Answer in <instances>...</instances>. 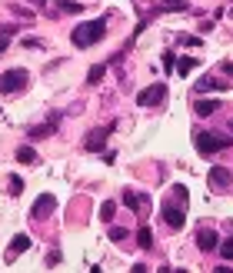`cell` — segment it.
<instances>
[{"label":"cell","instance_id":"1","mask_svg":"<svg viewBox=\"0 0 233 273\" xmlns=\"http://www.w3.org/2000/svg\"><path fill=\"white\" fill-rule=\"evenodd\" d=\"M104 33H107V17H97V20H90V24H80V27H73L70 30V43L73 47H94V43L104 40Z\"/></svg>","mask_w":233,"mask_h":273},{"label":"cell","instance_id":"2","mask_svg":"<svg viewBox=\"0 0 233 273\" xmlns=\"http://www.w3.org/2000/svg\"><path fill=\"white\" fill-rule=\"evenodd\" d=\"M193 144H197V153H200V157H213V153L233 147V136H217L213 130H197V133H193Z\"/></svg>","mask_w":233,"mask_h":273},{"label":"cell","instance_id":"3","mask_svg":"<svg viewBox=\"0 0 233 273\" xmlns=\"http://www.w3.org/2000/svg\"><path fill=\"white\" fill-rule=\"evenodd\" d=\"M27 83H30V73L20 67L0 73V94H20V90H27Z\"/></svg>","mask_w":233,"mask_h":273},{"label":"cell","instance_id":"4","mask_svg":"<svg viewBox=\"0 0 233 273\" xmlns=\"http://www.w3.org/2000/svg\"><path fill=\"white\" fill-rule=\"evenodd\" d=\"M167 100V83H150L147 90L137 94V107H157Z\"/></svg>","mask_w":233,"mask_h":273},{"label":"cell","instance_id":"5","mask_svg":"<svg viewBox=\"0 0 233 273\" xmlns=\"http://www.w3.org/2000/svg\"><path fill=\"white\" fill-rule=\"evenodd\" d=\"M160 213H163V220H167V226H173V230H180L183 220H187V210H183V203H180V200H167L160 207Z\"/></svg>","mask_w":233,"mask_h":273},{"label":"cell","instance_id":"6","mask_svg":"<svg viewBox=\"0 0 233 273\" xmlns=\"http://www.w3.org/2000/svg\"><path fill=\"white\" fill-rule=\"evenodd\" d=\"M54 210H57V197H54V193H43V197H37V200H33L30 217H33V220H47Z\"/></svg>","mask_w":233,"mask_h":273},{"label":"cell","instance_id":"7","mask_svg":"<svg viewBox=\"0 0 233 273\" xmlns=\"http://www.w3.org/2000/svg\"><path fill=\"white\" fill-rule=\"evenodd\" d=\"M123 203H127L130 210H137L140 217H147V213H150V197H147V193H137V190H123Z\"/></svg>","mask_w":233,"mask_h":273},{"label":"cell","instance_id":"8","mask_svg":"<svg viewBox=\"0 0 233 273\" xmlns=\"http://www.w3.org/2000/svg\"><path fill=\"white\" fill-rule=\"evenodd\" d=\"M107 136H110V127H97V130H90L87 136H83V150H104L107 147Z\"/></svg>","mask_w":233,"mask_h":273},{"label":"cell","instance_id":"9","mask_svg":"<svg viewBox=\"0 0 233 273\" xmlns=\"http://www.w3.org/2000/svg\"><path fill=\"white\" fill-rule=\"evenodd\" d=\"M197 247H200L203 253L217 250V247H220V237H217V230H210V226H200V230H197Z\"/></svg>","mask_w":233,"mask_h":273},{"label":"cell","instance_id":"10","mask_svg":"<svg viewBox=\"0 0 233 273\" xmlns=\"http://www.w3.org/2000/svg\"><path fill=\"white\" fill-rule=\"evenodd\" d=\"M210 187H217V190H223V187H230L233 184V173H230V170H226V167H213V170H210Z\"/></svg>","mask_w":233,"mask_h":273},{"label":"cell","instance_id":"11","mask_svg":"<svg viewBox=\"0 0 233 273\" xmlns=\"http://www.w3.org/2000/svg\"><path fill=\"white\" fill-rule=\"evenodd\" d=\"M230 87V80H220V77H213V73H207L203 80H197V94H210V90H226Z\"/></svg>","mask_w":233,"mask_h":273},{"label":"cell","instance_id":"12","mask_svg":"<svg viewBox=\"0 0 233 273\" xmlns=\"http://www.w3.org/2000/svg\"><path fill=\"white\" fill-rule=\"evenodd\" d=\"M30 237H27V233H17L14 237V243H10V250H7V260H17L20 257V253H24V250H30Z\"/></svg>","mask_w":233,"mask_h":273},{"label":"cell","instance_id":"13","mask_svg":"<svg viewBox=\"0 0 233 273\" xmlns=\"http://www.w3.org/2000/svg\"><path fill=\"white\" fill-rule=\"evenodd\" d=\"M220 110V100H197L193 104V113L197 117H210V113H217Z\"/></svg>","mask_w":233,"mask_h":273},{"label":"cell","instance_id":"14","mask_svg":"<svg viewBox=\"0 0 233 273\" xmlns=\"http://www.w3.org/2000/svg\"><path fill=\"white\" fill-rule=\"evenodd\" d=\"M50 133H54V120H50V123H37V127L27 130V136H30V140H43V136H50Z\"/></svg>","mask_w":233,"mask_h":273},{"label":"cell","instance_id":"15","mask_svg":"<svg viewBox=\"0 0 233 273\" xmlns=\"http://www.w3.org/2000/svg\"><path fill=\"white\" fill-rule=\"evenodd\" d=\"M57 10H64V14H80V10H83V4H77V0H60V4H54L50 17H54Z\"/></svg>","mask_w":233,"mask_h":273},{"label":"cell","instance_id":"16","mask_svg":"<svg viewBox=\"0 0 233 273\" xmlns=\"http://www.w3.org/2000/svg\"><path fill=\"white\" fill-rule=\"evenodd\" d=\"M17 160L33 167V163H37V150H33V147H20V150H17Z\"/></svg>","mask_w":233,"mask_h":273},{"label":"cell","instance_id":"17","mask_svg":"<svg viewBox=\"0 0 233 273\" xmlns=\"http://www.w3.org/2000/svg\"><path fill=\"white\" fill-rule=\"evenodd\" d=\"M104 77H107V64H97V67L87 70V83H100Z\"/></svg>","mask_w":233,"mask_h":273},{"label":"cell","instance_id":"18","mask_svg":"<svg viewBox=\"0 0 233 273\" xmlns=\"http://www.w3.org/2000/svg\"><path fill=\"white\" fill-rule=\"evenodd\" d=\"M113 217H117V203H113V200L100 203V220H104V223H110Z\"/></svg>","mask_w":233,"mask_h":273},{"label":"cell","instance_id":"19","mask_svg":"<svg viewBox=\"0 0 233 273\" xmlns=\"http://www.w3.org/2000/svg\"><path fill=\"white\" fill-rule=\"evenodd\" d=\"M173 67H177V73H180V77H187V73H190L193 67H197V60H193V57H180V60H177Z\"/></svg>","mask_w":233,"mask_h":273},{"label":"cell","instance_id":"20","mask_svg":"<svg viewBox=\"0 0 233 273\" xmlns=\"http://www.w3.org/2000/svg\"><path fill=\"white\" fill-rule=\"evenodd\" d=\"M137 243H140L144 250H150V247H153V233L147 230V226H140V230H137Z\"/></svg>","mask_w":233,"mask_h":273},{"label":"cell","instance_id":"21","mask_svg":"<svg viewBox=\"0 0 233 273\" xmlns=\"http://www.w3.org/2000/svg\"><path fill=\"white\" fill-rule=\"evenodd\" d=\"M160 10H187V0H160Z\"/></svg>","mask_w":233,"mask_h":273},{"label":"cell","instance_id":"22","mask_svg":"<svg viewBox=\"0 0 233 273\" xmlns=\"http://www.w3.org/2000/svg\"><path fill=\"white\" fill-rule=\"evenodd\" d=\"M127 237H130V233L123 230V226H113V230H110V240H113V243H123Z\"/></svg>","mask_w":233,"mask_h":273},{"label":"cell","instance_id":"23","mask_svg":"<svg viewBox=\"0 0 233 273\" xmlns=\"http://www.w3.org/2000/svg\"><path fill=\"white\" fill-rule=\"evenodd\" d=\"M220 253H223V260H233V237H230V240H223V243H220Z\"/></svg>","mask_w":233,"mask_h":273},{"label":"cell","instance_id":"24","mask_svg":"<svg viewBox=\"0 0 233 273\" xmlns=\"http://www.w3.org/2000/svg\"><path fill=\"white\" fill-rule=\"evenodd\" d=\"M173 200H180V203H187V200H190V193H187V187H173Z\"/></svg>","mask_w":233,"mask_h":273},{"label":"cell","instance_id":"25","mask_svg":"<svg viewBox=\"0 0 233 273\" xmlns=\"http://www.w3.org/2000/svg\"><path fill=\"white\" fill-rule=\"evenodd\" d=\"M24 47H30V50H43V40H37V37H24Z\"/></svg>","mask_w":233,"mask_h":273},{"label":"cell","instance_id":"26","mask_svg":"<svg viewBox=\"0 0 233 273\" xmlns=\"http://www.w3.org/2000/svg\"><path fill=\"white\" fill-rule=\"evenodd\" d=\"M20 190H24V180H20V177H10V193H14V197H17V193H20Z\"/></svg>","mask_w":233,"mask_h":273},{"label":"cell","instance_id":"27","mask_svg":"<svg viewBox=\"0 0 233 273\" xmlns=\"http://www.w3.org/2000/svg\"><path fill=\"white\" fill-rule=\"evenodd\" d=\"M14 33H17V24H7V27H0V37H7V40H10V37H14Z\"/></svg>","mask_w":233,"mask_h":273},{"label":"cell","instance_id":"28","mask_svg":"<svg viewBox=\"0 0 233 273\" xmlns=\"http://www.w3.org/2000/svg\"><path fill=\"white\" fill-rule=\"evenodd\" d=\"M10 10H14L17 17H27V20H30V17H33V14H30V10H27V7H17V4H10Z\"/></svg>","mask_w":233,"mask_h":273},{"label":"cell","instance_id":"29","mask_svg":"<svg viewBox=\"0 0 233 273\" xmlns=\"http://www.w3.org/2000/svg\"><path fill=\"white\" fill-rule=\"evenodd\" d=\"M220 70H223L226 77H233V60H223V64H220Z\"/></svg>","mask_w":233,"mask_h":273},{"label":"cell","instance_id":"30","mask_svg":"<svg viewBox=\"0 0 233 273\" xmlns=\"http://www.w3.org/2000/svg\"><path fill=\"white\" fill-rule=\"evenodd\" d=\"M33 7H47V0H30Z\"/></svg>","mask_w":233,"mask_h":273},{"label":"cell","instance_id":"31","mask_svg":"<svg viewBox=\"0 0 233 273\" xmlns=\"http://www.w3.org/2000/svg\"><path fill=\"white\" fill-rule=\"evenodd\" d=\"M230 130H233V120H230Z\"/></svg>","mask_w":233,"mask_h":273}]
</instances>
